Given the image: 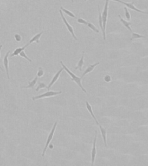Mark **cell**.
<instances>
[{"mask_svg": "<svg viewBox=\"0 0 148 166\" xmlns=\"http://www.w3.org/2000/svg\"><path fill=\"white\" fill-rule=\"evenodd\" d=\"M2 47V45H0V56H1V50ZM0 70H1V71H2V69L1 65H0Z\"/></svg>", "mask_w": 148, "mask_h": 166, "instance_id": "29", "label": "cell"}, {"mask_svg": "<svg viewBox=\"0 0 148 166\" xmlns=\"http://www.w3.org/2000/svg\"><path fill=\"white\" fill-rule=\"evenodd\" d=\"M19 56L21 57H23V58H24L25 59H26L27 61H29L30 62H32V61H31V59L29 57H28L27 55H26V54H25V51H24V50H23L21 53H20V54H19Z\"/></svg>", "mask_w": 148, "mask_h": 166, "instance_id": "23", "label": "cell"}, {"mask_svg": "<svg viewBox=\"0 0 148 166\" xmlns=\"http://www.w3.org/2000/svg\"><path fill=\"white\" fill-rule=\"evenodd\" d=\"M83 63H84V54H83L82 56V58H80L79 61L78 63L77 66L75 67V69H79L80 71H81L82 70L83 66Z\"/></svg>", "mask_w": 148, "mask_h": 166, "instance_id": "18", "label": "cell"}, {"mask_svg": "<svg viewBox=\"0 0 148 166\" xmlns=\"http://www.w3.org/2000/svg\"><path fill=\"white\" fill-rule=\"evenodd\" d=\"M120 3L125 5L126 6H127V7L128 8H130L131 9L134 10H135V11H136L137 12L142 13H144V14H148V12H144V11H142V10L137 8L136 7H135V6L134 5V2H132V3H127V2H123V1H121Z\"/></svg>", "mask_w": 148, "mask_h": 166, "instance_id": "9", "label": "cell"}, {"mask_svg": "<svg viewBox=\"0 0 148 166\" xmlns=\"http://www.w3.org/2000/svg\"><path fill=\"white\" fill-rule=\"evenodd\" d=\"M47 88L48 87L46 86V85L44 82H39V85L37 87V88L36 89V91H39L41 89H44V88Z\"/></svg>", "mask_w": 148, "mask_h": 166, "instance_id": "22", "label": "cell"}, {"mask_svg": "<svg viewBox=\"0 0 148 166\" xmlns=\"http://www.w3.org/2000/svg\"><path fill=\"white\" fill-rule=\"evenodd\" d=\"M44 73H45V72H44L43 69L42 68V67H39L38 71L37 72V76L38 77H42L44 75Z\"/></svg>", "mask_w": 148, "mask_h": 166, "instance_id": "24", "label": "cell"}, {"mask_svg": "<svg viewBox=\"0 0 148 166\" xmlns=\"http://www.w3.org/2000/svg\"><path fill=\"white\" fill-rule=\"evenodd\" d=\"M87 25L89 27L90 29H92L93 31H94L95 32H97V33H99V30H98L97 28H96L95 26L93 25L92 23H89L88 22Z\"/></svg>", "mask_w": 148, "mask_h": 166, "instance_id": "21", "label": "cell"}, {"mask_svg": "<svg viewBox=\"0 0 148 166\" xmlns=\"http://www.w3.org/2000/svg\"><path fill=\"white\" fill-rule=\"evenodd\" d=\"M9 53H10V51H8L7 54H5V56H4V59H3L4 65L5 67V69L7 78L8 80L10 79V77H9V61H8V56H9Z\"/></svg>", "mask_w": 148, "mask_h": 166, "instance_id": "7", "label": "cell"}, {"mask_svg": "<svg viewBox=\"0 0 148 166\" xmlns=\"http://www.w3.org/2000/svg\"><path fill=\"white\" fill-rule=\"evenodd\" d=\"M119 17H120V19L121 22L122 23H123V24L124 25V27H126L127 28V29H128L131 32H132L131 28H130V25H131V23H130V22H127V21H126V20H124V19H123V18H122V17H121L120 15H119Z\"/></svg>", "mask_w": 148, "mask_h": 166, "instance_id": "17", "label": "cell"}, {"mask_svg": "<svg viewBox=\"0 0 148 166\" xmlns=\"http://www.w3.org/2000/svg\"><path fill=\"white\" fill-rule=\"evenodd\" d=\"M43 32H41L40 33H38V34L35 35V36H34L29 41V42H28V43L29 44V45H30V44H31L34 42H36V43H40V39L41 38V35H42L43 34Z\"/></svg>", "mask_w": 148, "mask_h": 166, "instance_id": "12", "label": "cell"}, {"mask_svg": "<svg viewBox=\"0 0 148 166\" xmlns=\"http://www.w3.org/2000/svg\"><path fill=\"white\" fill-rule=\"evenodd\" d=\"M99 127H100V130H101V135H102V139H103V140H104V144H105V147H107V144H106V130L105 129H104L102 128V126L100 124H99Z\"/></svg>", "mask_w": 148, "mask_h": 166, "instance_id": "14", "label": "cell"}, {"mask_svg": "<svg viewBox=\"0 0 148 166\" xmlns=\"http://www.w3.org/2000/svg\"><path fill=\"white\" fill-rule=\"evenodd\" d=\"M71 1H72V2H74V0H71Z\"/></svg>", "mask_w": 148, "mask_h": 166, "instance_id": "31", "label": "cell"}, {"mask_svg": "<svg viewBox=\"0 0 148 166\" xmlns=\"http://www.w3.org/2000/svg\"><path fill=\"white\" fill-rule=\"evenodd\" d=\"M86 107H87V110L89 111V112L90 113V115H92V116L93 117V118L94 119V121H95V123H97V125H99V124H100V123H98V121H97V118H96V117L95 116L94 113H93V112L92 106H91V105H90V104L89 103V102H86Z\"/></svg>", "mask_w": 148, "mask_h": 166, "instance_id": "13", "label": "cell"}, {"mask_svg": "<svg viewBox=\"0 0 148 166\" xmlns=\"http://www.w3.org/2000/svg\"><path fill=\"white\" fill-rule=\"evenodd\" d=\"M99 11V16H98V21H99V25L101 28V30L102 31V35H103V39L105 40H106V35H105V32L104 31L103 29V26H102V16H101V14L100 11V9H98Z\"/></svg>", "mask_w": 148, "mask_h": 166, "instance_id": "15", "label": "cell"}, {"mask_svg": "<svg viewBox=\"0 0 148 166\" xmlns=\"http://www.w3.org/2000/svg\"><path fill=\"white\" fill-rule=\"evenodd\" d=\"M29 45H30L29 44L27 43V44H26V45H25L24 46L22 47H18V48H16V49H15V50H14V51L13 52V53H12L10 56H11V57H14V56H17L18 55H19V54H20V53H21V52H22L23 50H24Z\"/></svg>", "mask_w": 148, "mask_h": 166, "instance_id": "11", "label": "cell"}, {"mask_svg": "<svg viewBox=\"0 0 148 166\" xmlns=\"http://www.w3.org/2000/svg\"><path fill=\"white\" fill-rule=\"evenodd\" d=\"M99 64H100V62H97V63H95L94 64L90 65H89V66H88L87 68L86 69L85 72H83V73L82 76V78L83 77L85 76H86V75L87 73H89L92 72L93 70H94L95 67L97 65H98Z\"/></svg>", "mask_w": 148, "mask_h": 166, "instance_id": "10", "label": "cell"}, {"mask_svg": "<svg viewBox=\"0 0 148 166\" xmlns=\"http://www.w3.org/2000/svg\"><path fill=\"white\" fill-rule=\"evenodd\" d=\"M57 125V122H56L54 123V125H53V128H52V130H51V132H50V134H49L48 137V139H47V141H46V144H45V148H44L43 150V152H42V157H43L44 156H45V154L46 151V149H47L48 146H49V144H50V143L52 140V139H53V135H54V132H55V130H56V128Z\"/></svg>", "mask_w": 148, "mask_h": 166, "instance_id": "3", "label": "cell"}, {"mask_svg": "<svg viewBox=\"0 0 148 166\" xmlns=\"http://www.w3.org/2000/svg\"><path fill=\"white\" fill-rule=\"evenodd\" d=\"M145 38H146L145 36L139 35V34H138V33H137L132 32V37H131V38L130 39V40H132L135 39Z\"/></svg>", "mask_w": 148, "mask_h": 166, "instance_id": "20", "label": "cell"}, {"mask_svg": "<svg viewBox=\"0 0 148 166\" xmlns=\"http://www.w3.org/2000/svg\"><path fill=\"white\" fill-rule=\"evenodd\" d=\"M104 80L106 82H110L111 81V77L109 75H106L104 77Z\"/></svg>", "mask_w": 148, "mask_h": 166, "instance_id": "28", "label": "cell"}, {"mask_svg": "<svg viewBox=\"0 0 148 166\" xmlns=\"http://www.w3.org/2000/svg\"><path fill=\"white\" fill-rule=\"evenodd\" d=\"M62 93L61 91L59 92H56V91H48V92H45L43 94H41L40 95L37 96H33L32 98V100L33 101H35L37 99H40L42 98H49L52 96H54L58 95L61 94Z\"/></svg>", "mask_w": 148, "mask_h": 166, "instance_id": "2", "label": "cell"}, {"mask_svg": "<svg viewBox=\"0 0 148 166\" xmlns=\"http://www.w3.org/2000/svg\"><path fill=\"white\" fill-rule=\"evenodd\" d=\"M14 37H15V40H16V41L17 42H20L22 40L21 36H20L19 34H15V36H14Z\"/></svg>", "mask_w": 148, "mask_h": 166, "instance_id": "27", "label": "cell"}, {"mask_svg": "<svg viewBox=\"0 0 148 166\" xmlns=\"http://www.w3.org/2000/svg\"><path fill=\"white\" fill-rule=\"evenodd\" d=\"M60 64H61L62 66H63L64 70H65L67 73H68V74L70 76H71V80L72 81H73L74 82H75L76 83V84L79 85V87L81 88V89L85 93H87V91L86 90L84 87H83V85L82 84V82H81V81H82V79L81 78H80L79 77H78L77 76H76V75L74 74L73 73H72L71 71H69V69L64 64V63L62 61H60Z\"/></svg>", "mask_w": 148, "mask_h": 166, "instance_id": "1", "label": "cell"}, {"mask_svg": "<svg viewBox=\"0 0 148 166\" xmlns=\"http://www.w3.org/2000/svg\"><path fill=\"white\" fill-rule=\"evenodd\" d=\"M78 22L80 23V24H83L85 25H87L88 23V22H87V21H86L84 19H81V18H79V19H78Z\"/></svg>", "mask_w": 148, "mask_h": 166, "instance_id": "26", "label": "cell"}, {"mask_svg": "<svg viewBox=\"0 0 148 166\" xmlns=\"http://www.w3.org/2000/svg\"><path fill=\"white\" fill-rule=\"evenodd\" d=\"M63 71H64L63 67H62V68H61L60 69L59 71L56 73V74L53 76L52 80V81H50V83H49V84L48 86L47 89H48V91L50 90V88L52 87V85L54 84V83H55L57 81V80L59 79V76H60V74L61 73V72H63Z\"/></svg>", "mask_w": 148, "mask_h": 166, "instance_id": "8", "label": "cell"}, {"mask_svg": "<svg viewBox=\"0 0 148 166\" xmlns=\"http://www.w3.org/2000/svg\"><path fill=\"white\" fill-rule=\"evenodd\" d=\"M108 5H109V0H106L105 4L104 6V8L101 16H102V26L104 31L105 32V27L106 22H107V17H108Z\"/></svg>", "mask_w": 148, "mask_h": 166, "instance_id": "4", "label": "cell"}, {"mask_svg": "<svg viewBox=\"0 0 148 166\" xmlns=\"http://www.w3.org/2000/svg\"><path fill=\"white\" fill-rule=\"evenodd\" d=\"M59 12H60V15H61L62 19H63V20L64 23L65 24V25H66V27L67 28V29H68V30L69 31V32L70 33H71V34L72 35V37H73L75 40H77L78 39H77V38H76V36H75V35L74 31L73 28H72V26L69 24L68 22H67V20H66V18H65L64 16V15H63V12H62V10H61V9H60Z\"/></svg>", "mask_w": 148, "mask_h": 166, "instance_id": "5", "label": "cell"}, {"mask_svg": "<svg viewBox=\"0 0 148 166\" xmlns=\"http://www.w3.org/2000/svg\"><path fill=\"white\" fill-rule=\"evenodd\" d=\"M97 131H95V135L93 142V145L92 150V165H94L95 162L96 154H97V149H96V143H97Z\"/></svg>", "mask_w": 148, "mask_h": 166, "instance_id": "6", "label": "cell"}, {"mask_svg": "<svg viewBox=\"0 0 148 166\" xmlns=\"http://www.w3.org/2000/svg\"><path fill=\"white\" fill-rule=\"evenodd\" d=\"M124 9L125 10V16L126 19L128 20V21H130V12L126 7H124Z\"/></svg>", "mask_w": 148, "mask_h": 166, "instance_id": "25", "label": "cell"}, {"mask_svg": "<svg viewBox=\"0 0 148 166\" xmlns=\"http://www.w3.org/2000/svg\"><path fill=\"white\" fill-rule=\"evenodd\" d=\"M87 1V0H85V1Z\"/></svg>", "mask_w": 148, "mask_h": 166, "instance_id": "32", "label": "cell"}, {"mask_svg": "<svg viewBox=\"0 0 148 166\" xmlns=\"http://www.w3.org/2000/svg\"><path fill=\"white\" fill-rule=\"evenodd\" d=\"M38 77L37 76L34 78V79L32 80L31 81H30L29 82H28V85H27V86H26V87H23L22 88H25V89L33 88L35 86V85L36 84V83H37V82L38 81Z\"/></svg>", "mask_w": 148, "mask_h": 166, "instance_id": "16", "label": "cell"}, {"mask_svg": "<svg viewBox=\"0 0 148 166\" xmlns=\"http://www.w3.org/2000/svg\"><path fill=\"white\" fill-rule=\"evenodd\" d=\"M60 9H61V10H62V11H63L64 13H66V14H67V15H68L69 16L71 17H73V18H75V15L73 13H72L71 12H70L69 10H67V9H65L64 8H63V6H61Z\"/></svg>", "mask_w": 148, "mask_h": 166, "instance_id": "19", "label": "cell"}, {"mask_svg": "<svg viewBox=\"0 0 148 166\" xmlns=\"http://www.w3.org/2000/svg\"><path fill=\"white\" fill-rule=\"evenodd\" d=\"M113 1H116V2H120V1H121V0H113Z\"/></svg>", "mask_w": 148, "mask_h": 166, "instance_id": "30", "label": "cell"}]
</instances>
